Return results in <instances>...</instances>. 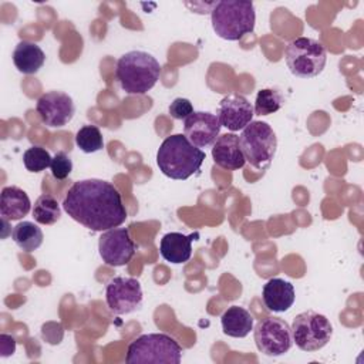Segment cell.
<instances>
[{"label": "cell", "mask_w": 364, "mask_h": 364, "mask_svg": "<svg viewBox=\"0 0 364 364\" xmlns=\"http://www.w3.org/2000/svg\"><path fill=\"white\" fill-rule=\"evenodd\" d=\"M63 208L71 219L94 232L118 228L128 216L117 186L97 178L74 182L64 196Z\"/></svg>", "instance_id": "obj_1"}, {"label": "cell", "mask_w": 364, "mask_h": 364, "mask_svg": "<svg viewBox=\"0 0 364 364\" xmlns=\"http://www.w3.org/2000/svg\"><path fill=\"white\" fill-rule=\"evenodd\" d=\"M205 158L206 154L195 146L185 135L173 134L166 136L159 145L156 165L165 176L185 181L199 171Z\"/></svg>", "instance_id": "obj_2"}, {"label": "cell", "mask_w": 364, "mask_h": 364, "mask_svg": "<svg viewBox=\"0 0 364 364\" xmlns=\"http://www.w3.org/2000/svg\"><path fill=\"white\" fill-rule=\"evenodd\" d=\"M161 64L158 60L141 50L122 54L115 67V77L122 91L129 95H142L152 90L159 80Z\"/></svg>", "instance_id": "obj_3"}, {"label": "cell", "mask_w": 364, "mask_h": 364, "mask_svg": "<svg viewBox=\"0 0 364 364\" xmlns=\"http://www.w3.org/2000/svg\"><path fill=\"white\" fill-rule=\"evenodd\" d=\"M212 28L218 37L237 41L255 30V4L245 0H222L210 10Z\"/></svg>", "instance_id": "obj_4"}, {"label": "cell", "mask_w": 364, "mask_h": 364, "mask_svg": "<svg viewBox=\"0 0 364 364\" xmlns=\"http://www.w3.org/2000/svg\"><path fill=\"white\" fill-rule=\"evenodd\" d=\"M182 348L175 338L164 333H148L135 338L127 350L125 361L136 363H166L179 364Z\"/></svg>", "instance_id": "obj_5"}, {"label": "cell", "mask_w": 364, "mask_h": 364, "mask_svg": "<svg viewBox=\"0 0 364 364\" xmlns=\"http://www.w3.org/2000/svg\"><path fill=\"white\" fill-rule=\"evenodd\" d=\"M239 144L245 159L257 171H266L277 149L273 128L263 121H252L242 129Z\"/></svg>", "instance_id": "obj_6"}, {"label": "cell", "mask_w": 364, "mask_h": 364, "mask_svg": "<svg viewBox=\"0 0 364 364\" xmlns=\"http://www.w3.org/2000/svg\"><path fill=\"white\" fill-rule=\"evenodd\" d=\"M284 60L290 73L300 78L318 75L327 63L326 47L314 38L297 37L284 50Z\"/></svg>", "instance_id": "obj_7"}, {"label": "cell", "mask_w": 364, "mask_h": 364, "mask_svg": "<svg viewBox=\"0 0 364 364\" xmlns=\"http://www.w3.org/2000/svg\"><path fill=\"white\" fill-rule=\"evenodd\" d=\"M290 328L293 343L307 353L323 348L333 337V326L330 320L324 314L313 310L297 314Z\"/></svg>", "instance_id": "obj_8"}, {"label": "cell", "mask_w": 364, "mask_h": 364, "mask_svg": "<svg viewBox=\"0 0 364 364\" xmlns=\"http://www.w3.org/2000/svg\"><path fill=\"white\" fill-rule=\"evenodd\" d=\"M253 338L257 350L269 357L283 355L293 346L291 328L280 317H264L259 320L253 330Z\"/></svg>", "instance_id": "obj_9"}, {"label": "cell", "mask_w": 364, "mask_h": 364, "mask_svg": "<svg viewBox=\"0 0 364 364\" xmlns=\"http://www.w3.org/2000/svg\"><path fill=\"white\" fill-rule=\"evenodd\" d=\"M142 287L134 277L115 276L105 286V301L115 314H129L142 306Z\"/></svg>", "instance_id": "obj_10"}, {"label": "cell", "mask_w": 364, "mask_h": 364, "mask_svg": "<svg viewBox=\"0 0 364 364\" xmlns=\"http://www.w3.org/2000/svg\"><path fill=\"white\" fill-rule=\"evenodd\" d=\"M135 243L127 228L105 230L98 240V252L107 266L118 267L127 264L135 255Z\"/></svg>", "instance_id": "obj_11"}, {"label": "cell", "mask_w": 364, "mask_h": 364, "mask_svg": "<svg viewBox=\"0 0 364 364\" xmlns=\"http://www.w3.org/2000/svg\"><path fill=\"white\" fill-rule=\"evenodd\" d=\"M36 111L43 124L50 128H61L73 119L75 105L68 94L63 91H48L37 100Z\"/></svg>", "instance_id": "obj_12"}, {"label": "cell", "mask_w": 364, "mask_h": 364, "mask_svg": "<svg viewBox=\"0 0 364 364\" xmlns=\"http://www.w3.org/2000/svg\"><path fill=\"white\" fill-rule=\"evenodd\" d=\"M220 122L218 115L206 111H193L183 124V135L198 148L213 145L219 132Z\"/></svg>", "instance_id": "obj_13"}, {"label": "cell", "mask_w": 364, "mask_h": 364, "mask_svg": "<svg viewBox=\"0 0 364 364\" xmlns=\"http://www.w3.org/2000/svg\"><path fill=\"white\" fill-rule=\"evenodd\" d=\"M253 115V105L240 94L226 95L218 107V118L220 125L232 132L242 131L252 122Z\"/></svg>", "instance_id": "obj_14"}, {"label": "cell", "mask_w": 364, "mask_h": 364, "mask_svg": "<svg viewBox=\"0 0 364 364\" xmlns=\"http://www.w3.org/2000/svg\"><path fill=\"white\" fill-rule=\"evenodd\" d=\"M212 158L218 166L228 171L243 168L246 159L239 144V136L232 132L218 136L212 145Z\"/></svg>", "instance_id": "obj_15"}, {"label": "cell", "mask_w": 364, "mask_h": 364, "mask_svg": "<svg viewBox=\"0 0 364 364\" xmlns=\"http://www.w3.org/2000/svg\"><path fill=\"white\" fill-rule=\"evenodd\" d=\"M262 299L267 310L273 313H283L287 311L296 299L294 287L290 282L280 279V277H273L266 282L262 290Z\"/></svg>", "instance_id": "obj_16"}, {"label": "cell", "mask_w": 364, "mask_h": 364, "mask_svg": "<svg viewBox=\"0 0 364 364\" xmlns=\"http://www.w3.org/2000/svg\"><path fill=\"white\" fill-rule=\"evenodd\" d=\"M196 235H183L181 232H169L162 236L159 243L161 256L173 264H182L191 259L192 242Z\"/></svg>", "instance_id": "obj_17"}, {"label": "cell", "mask_w": 364, "mask_h": 364, "mask_svg": "<svg viewBox=\"0 0 364 364\" xmlns=\"http://www.w3.org/2000/svg\"><path fill=\"white\" fill-rule=\"evenodd\" d=\"M31 209L28 195L18 186H4L0 193V215L6 220H18Z\"/></svg>", "instance_id": "obj_18"}, {"label": "cell", "mask_w": 364, "mask_h": 364, "mask_svg": "<svg viewBox=\"0 0 364 364\" xmlns=\"http://www.w3.org/2000/svg\"><path fill=\"white\" fill-rule=\"evenodd\" d=\"M46 54L41 47L33 41L21 40L13 51V63L23 74H36L44 65Z\"/></svg>", "instance_id": "obj_19"}, {"label": "cell", "mask_w": 364, "mask_h": 364, "mask_svg": "<svg viewBox=\"0 0 364 364\" xmlns=\"http://www.w3.org/2000/svg\"><path fill=\"white\" fill-rule=\"evenodd\" d=\"M253 316L240 306L228 307L220 317L223 333L235 338L246 337L253 330Z\"/></svg>", "instance_id": "obj_20"}, {"label": "cell", "mask_w": 364, "mask_h": 364, "mask_svg": "<svg viewBox=\"0 0 364 364\" xmlns=\"http://www.w3.org/2000/svg\"><path fill=\"white\" fill-rule=\"evenodd\" d=\"M11 237L14 243L23 250V252H34L43 245V230L33 222L23 220L18 222L13 230Z\"/></svg>", "instance_id": "obj_21"}, {"label": "cell", "mask_w": 364, "mask_h": 364, "mask_svg": "<svg viewBox=\"0 0 364 364\" xmlns=\"http://www.w3.org/2000/svg\"><path fill=\"white\" fill-rule=\"evenodd\" d=\"M33 218L40 225H54L61 218V208L57 199L50 193L40 195L33 206Z\"/></svg>", "instance_id": "obj_22"}, {"label": "cell", "mask_w": 364, "mask_h": 364, "mask_svg": "<svg viewBox=\"0 0 364 364\" xmlns=\"http://www.w3.org/2000/svg\"><path fill=\"white\" fill-rule=\"evenodd\" d=\"M284 105L283 94L276 88H263L256 94L255 101V115H270L277 112Z\"/></svg>", "instance_id": "obj_23"}, {"label": "cell", "mask_w": 364, "mask_h": 364, "mask_svg": "<svg viewBox=\"0 0 364 364\" xmlns=\"http://www.w3.org/2000/svg\"><path fill=\"white\" fill-rule=\"evenodd\" d=\"M77 146L85 154H94L104 148V138L97 125H84L75 134Z\"/></svg>", "instance_id": "obj_24"}, {"label": "cell", "mask_w": 364, "mask_h": 364, "mask_svg": "<svg viewBox=\"0 0 364 364\" xmlns=\"http://www.w3.org/2000/svg\"><path fill=\"white\" fill-rule=\"evenodd\" d=\"M51 155L43 146H30L23 154V164L30 172H41L51 165Z\"/></svg>", "instance_id": "obj_25"}, {"label": "cell", "mask_w": 364, "mask_h": 364, "mask_svg": "<svg viewBox=\"0 0 364 364\" xmlns=\"http://www.w3.org/2000/svg\"><path fill=\"white\" fill-rule=\"evenodd\" d=\"M50 169H51V175L54 179L64 181L65 178L70 176V173L73 171V161L70 159V156L65 152L60 151L53 156Z\"/></svg>", "instance_id": "obj_26"}, {"label": "cell", "mask_w": 364, "mask_h": 364, "mask_svg": "<svg viewBox=\"0 0 364 364\" xmlns=\"http://www.w3.org/2000/svg\"><path fill=\"white\" fill-rule=\"evenodd\" d=\"M193 112V105L188 98H175L169 105V114L175 119H186Z\"/></svg>", "instance_id": "obj_27"}, {"label": "cell", "mask_w": 364, "mask_h": 364, "mask_svg": "<svg viewBox=\"0 0 364 364\" xmlns=\"http://www.w3.org/2000/svg\"><path fill=\"white\" fill-rule=\"evenodd\" d=\"M0 348H1V357H7L16 351V341L13 337L7 334L0 336Z\"/></svg>", "instance_id": "obj_28"}]
</instances>
